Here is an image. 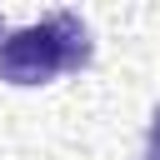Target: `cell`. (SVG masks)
<instances>
[{
    "label": "cell",
    "instance_id": "cell-1",
    "mask_svg": "<svg viewBox=\"0 0 160 160\" xmlns=\"http://www.w3.org/2000/svg\"><path fill=\"white\" fill-rule=\"evenodd\" d=\"M95 65V30L80 10L55 5L30 25H5L0 35V85L35 90L60 75H80Z\"/></svg>",
    "mask_w": 160,
    "mask_h": 160
},
{
    "label": "cell",
    "instance_id": "cell-2",
    "mask_svg": "<svg viewBox=\"0 0 160 160\" xmlns=\"http://www.w3.org/2000/svg\"><path fill=\"white\" fill-rule=\"evenodd\" d=\"M140 160H160V105L150 110V130H145V145H140Z\"/></svg>",
    "mask_w": 160,
    "mask_h": 160
},
{
    "label": "cell",
    "instance_id": "cell-3",
    "mask_svg": "<svg viewBox=\"0 0 160 160\" xmlns=\"http://www.w3.org/2000/svg\"><path fill=\"white\" fill-rule=\"evenodd\" d=\"M0 35H5V15H0Z\"/></svg>",
    "mask_w": 160,
    "mask_h": 160
}]
</instances>
